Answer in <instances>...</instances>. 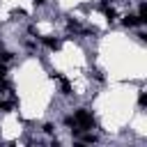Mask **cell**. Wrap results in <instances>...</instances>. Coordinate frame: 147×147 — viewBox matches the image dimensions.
<instances>
[{
  "mask_svg": "<svg viewBox=\"0 0 147 147\" xmlns=\"http://www.w3.org/2000/svg\"><path fill=\"white\" fill-rule=\"evenodd\" d=\"M101 11L106 14V18H108V21H115V16H117V14H115V9H113L108 2H101Z\"/></svg>",
  "mask_w": 147,
  "mask_h": 147,
  "instance_id": "obj_3",
  "label": "cell"
},
{
  "mask_svg": "<svg viewBox=\"0 0 147 147\" xmlns=\"http://www.w3.org/2000/svg\"><path fill=\"white\" fill-rule=\"evenodd\" d=\"M138 103H140L142 108L147 106V94H145V92H140V96H138Z\"/></svg>",
  "mask_w": 147,
  "mask_h": 147,
  "instance_id": "obj_7",
  "label": "cell"
},
{
  "mask_svg": "<svg viewBox=\"0 0 147 147\" xmlns=\"http://www.w3.org/2000/svg\"><path fill=\"white\" fill-rule=\"evenodd\" d=\"M78 138H80L83 142H87V145H90V142H96V136H94V133H83V131H80Z\"/></svg>",
  "mask_w": 147,
  "mask_h": 147,
  "instance_id": "obj_5",
  "label": "cell"
},
{
  "mask_svg": "<svg viewBox=\"0 0 147 147\" xmlns=\"http://www.w3.org/2000/svg\"><path fill=\"white\" fill-rule=\"evenodd\" d=\"M74 122H76V126H78L80 131H85V129H92V126H94V117H92L85 108H78V110L74 113Z\"/></svg>",
  "mask_w": 147,
  "mask_h": 147,
  "instance_id": "obj_1",
  "label": "cell"
},
{
  "mask_svg": "<svg viewBox=\"0 0 147 147\" xmlns=\"http://www.w3.org/2000/svg\"><path fill=\"white\" fill-rule=\"evenodd\" d=\"M67 25H69V30H74V32H80V25H78V21H69Z\"/></svg>",
  "mask_w": 147,
  "mask_h": 147,
  "instance_id": "obj_6",
  "label": "cell"
},
{
  "mask_svg": "<svg viewBox=\"0 0 147 147\" xmlns=\"http://www.w3.org/2000/svg\"><path fill=\"white\" fill-rule=\"evenodd\" d=\"M126 28H136V25H140V16H133V14H129V16H124V21H122Z\"/></svg>",
  "mask_w": 147,
  "mask_h": 147,
  "instance_id": "obj_4",
  "label": "cell"
},
{
  "mask_svg": "<svg viewBox=\"0 0 147 147\" xmlns=\"http://www.w3.org/2000/svg\"><path fill=\"white\" fill-rule=\"evenodd\" d=\"M39 39H41V41H44L51 51H57V48L62 46V41H60V39H53V37H39Z\"/></svg>",
  "mask_w": 147,
  "mask_h": 147,
  "instance_id": "obj_2",
  "label": "cell"
},
{
  "mask_svg": "<svg viewBox=\"0 0 147 147\" xmlns=\"http://www.w3.org/2000/svg\"><path fill=\"white\" fill-rule=\"evenodd\" d=\"M32 2H34V5H44L46 0H32Z\"/></svg>",
  "mask_w": 147,
  "mask_h": 147,
  "instance_id": "obj_10",
  "label": "cell"
},
{
  "mask_svg": "<svg viewBox=\"0 0 147 147\" xmlns=\"http://www.w3.org/2000/svg\"><path fill=\"white\" fill-rule=\"evenodd\" d=\"M5 76H7V67L0 62V80H5Z\"/></svg>",
  "mask_w": 147,
  "mask_h": 147,
  "instance_id": "obj_8",
  "label": "cell"
},
{
  "mask_svg": "<svg viewBox=\"0 0 147 147\" xmlns=\"http://www.w3.org/2000/svg\"><path fill=\"white\" fill-rule=\"evenodd\" d=\"M11 108V103H5V101H0V110H9Z\"/></svg>",
  "mask_w": 147,
  "mask_h": 147,
  "instance_id": "obj_9",
  "label": "cell"
}]
</instances>
